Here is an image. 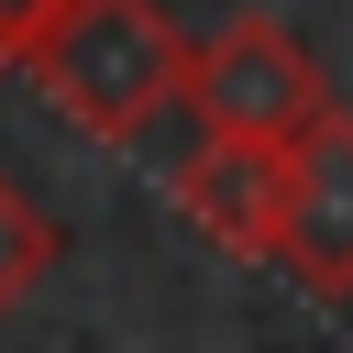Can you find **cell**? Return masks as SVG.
<instances>
[{
    "mask_svg": "<svg viewBox=\"0 0 353 353\" xmlns=\"http://www.w3.org/2000/svg\"><path fill=\"white\" fill-rule=\"evenodd\" d=\"M55 254H66V232H55V221H44V210L0 176V320L44 287V265H55Z\"/></svg>",
    "mask_w": 353,
    "mask_h": 353,
    "instance_id": "5",
    "label": "cell"
},
{
    "mask_svg": "<svg viewBox=\"0 0 353 353\" xmlns=\"http://www.w3.org/2000/svg\"><path fill=\"white\" fill-rule=\"evenodd\" d=\"M44 22H55V0H0V66H11V55H22Z\"/></svg>",
    "mask_w": 353,
    "mask_h": 353,
    "instance_id": "6",
    "label": "cell"
},
{
    "mask_svg": "<svg viewBox=\"0 0 353 353\" xmlns=\"http://www.w3.org/2000/svg\"><path fill=\"white\" fill-rule=\"evenodd\" d=\"M276 188H287V154H254V143H188V154H176V210H188L210 243L254 254V265H265V243H276Z\"/></svg>",
    "mask_w": 353,
    "mask_h": 353,
    "instance_id": "4",
    "label": "cell"
},
{
    "mask_svg": "<svg viewBox=\"0 0 353 353\" xmlns=\"http://www.w3.org/2000/svg\"><path fill=\"white\" fill-rule=\"evenodd\" d=\"M188 110H199V143H254V154H287L309 143L342 99L320 77V55L265 22V11H232L210 44H188Z\"/></svg>",
    "mask_w": 353,
    "mask_h": 353,
    "instance_id": "2",
    "label": "cell"
},
{
    "mask_svg": "<svg viewBox=\"0 0 353 353\" xmlns=\"http://www.w3.org/2000/svg\"><path fill=\"white\" fill-rule=\"evenodd\" d=\"M265 265H287L309 298H353V110H331L309 143H287Z\"/></svg>",
    "mask_w": 353,
    "mask_h": 353,
    "instance_id": "3",
    "label": "cell"
},
{
    "mask_svg": "<svg viewBox=\"0 0 353 353\" xmlns=\"http://www.w3.org/2000/svg\"><path fill=\"white\" fill-rule=\"evenodd\" d=\"M11 66H33L55 121H77L88 143H132L188 99V33L154 0H55V22Z\"/></svg>",
    "mask_w": 353,
    "mask_h": 353,
    "instance_id": "1",
    "label": "cell"
}]
</instances>
